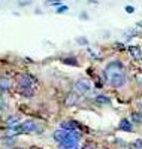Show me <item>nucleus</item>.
I'll list each match as a JSON object with an SVG mask.
<instances>
[{"instance_id":"obj_7","label":"nucleus","mask_w":142,"mask_h":149,"mask_svg":"<svg viewBox=\"0 0 142 149\" xmlns=\"http://www.w3.org/2000/svg\"><path fill=\"white\" fill-rule=\"evenodd\" d=\"M79 102V95L76 94L75 91L73 93H70V94H67V97H66V100H64V103H66L67 106H73V104H76Z\"/></svg>"},{"instance_id":"obj_12","label":"nucleus","mask_w":142,"mask_h":149,"mask_svg":"<svg viewBox=\"0 0 142 149\" xmlns=\"http://www.w3.org/2000/svg\"><path fill=\"white\" fill-rule=\"evenodd\" d=\"M120 130H124V131H132L133 128H132V124L129 122L127 119H121V122H120Z\"/></svg>"},{"instance_id":"obj_6","label":"nucleus","mask_w":142,"mask_h":149,"mask_svg":"<svg viewBox=\"0 0 142 149\" xmlns=\"http://www.w3.org/2000/svg\"><path fill=\"white\" fill-rule=\"evenodd\" d=\"M67 134H69V130H64V128H60V130H56L54 133H53V139L60 145L64 139L67 137Z\"/></svg>"},{"instance_id":"obj_4","label":"nucleus","mask_w":142,"mask_h":149,"mask_svg":"<svg viewBox=\"0 0 142 149\" xmlns=\"http://www.w3.org/2000/svg\"><path fill=\"white\" fill-rule=\"evenodd\" d=\"M22 125L21 124H15V125H8L5 128V136L6 137H15L18 134H22Z\"/></svg>"},{"instance_id":"obj_19","label":"nucleus","mask_w":142,"mask_h":149,"mask_svg":"<svg viewBox=\"0 0 142 149\" xmlns=\"http://www.w3.org/2000/svg\"><path fill=\"white\" fill-rule=\"evenodd\" d=\"M133 146H135V148H142V140H136V142L133 143Z\"/></svg>"},{"instance_id":"obj_11","label":"nucleus","mask_w":142,"mask_h":149,"mask_svg":"<svg viewBox=\"0 0 142 149\" xmlns=\"http://www.w3.org/2000/svg\"><path fill=\"white\" fill-rule=\"evenodd\" d=\"M18 94H21L22 97H33L34 90H32V88H18Z\"/></svg>"},{"instance_id":"obj_13","label":"nucleus","mask_w":142,"mask_h":149,"mask_svg":"<svg viewBox=\"0 0 142 149\" xmlns=\"http://www.w3.org/2000/svg\"><path fill=\"white\" fill-rule=\"evenodd\" d=\"M96 103H99V104H109V98L106 95H97L96 97Z\"/></svg>"},{"instance_id":"obj_17","label":"nucleus","mask_w":142,"mask_h":149,"mask_svg":"<svg viewBox=\"0 0 142 149\" xmlns=\"http://www.w3.org/2000/svg\"><path fill=\"white\" fill-rule=\"evenodd\" d=\"M76 42H79L81 45H87V39H85V37H78V39H76Z\"/></svg>"},{"instance_id":"obj_10","label":"nucleus","mask_w":142,"mask_h":149,"mask_svg":"<svg viewBox=\"0 0 142 149\" xmlns=\"http://www.w3.org/2000/svg\"><path fill=\"white\" fill-rule=\"evenodd\" d=\"M20 121H21L20 115H11L5 122H6V125H15V124H20Z\"/></svg>"},{"instance_id":"obj_8","label":"nucleus","mask_w":142,"mask_h":149,"mask_svg":"<svg viewBox=\"0 0 142 149\" xmlns=\"http://www.w3.org/2000/svg\"><path fill=\"white\" fill-rule=\"evenodd\" d=\"M129 52H130V55L135 60H141L142 58V49L139 46H130V48H129Z\"/></svg>"},{"instance_id":"obj_14","label":"nucleus","mask_w":142,"mask_h":149,"mask_svg":"<svg viewBox=\"0 0 142 149\" xmlns=\"http://www.w3.org/2000/svg\"><path fill=\"white\" fill-rule=\"evenodd\" d=\"M82 149H97V145L93 143V142H87V143L82 146Z\"/></svg>"},{"instance_id":"obj_22","label":"nucleus","mask_w":142,"mask_h":149,"mask_svg":"<svg viewBox=\"0 0 142 149\" xmlns=\"http://www.w3.org/2000/svg\"><path fill=\"white\" fill-rule=\"evenodd\" d=\"M139 110H141V116H142V102L139 103Z\"/></svg>"},{"instance_id":"obj_5","label":"nucleus","mask_w":142,"mask_h":149,"mask_svg":"<svg viewBox=\"0 0 142 149\" xmlns=\"http://www.w3.org/2000/svg\"><path fill=\"white\" fill-rule=\"evenodd\" d=\"M22 125V131L24 133H37V131H41V127H39V124H37L36 121H25L21 124Z\"/></svg>"},{"instance_id":"obj_1","label":"nucleus","mask_w":142,"mask_h":149,"mask_svg":"<svg viewBox=\"0 0 142 149\" xmlns=\"http://www.w3.org/2000/svg\"><path fill=\"white\" fill-rule=\"evenodd\" d=\"M103 74H105L106 82L114 86V88H121V86L126 84V72H124V66L120 61H112L109 63L105 70H103Z\"/></svg>"},{"instance_id":"obj_15","label":"nucleus","mask_w":142,"mask_h":149,"mask_svg":"<svg viewBox=\"0 0 142 149\" xmlns=\"http://www.w3.org/2000/svg\"><path fill=\"white\" fill-rule=\"evenodd\" d=\"M45 3H46L48 6H60V5H61L60 0H46Z\"/></svg>"},{"instance_id":"obj_20","label":"nucleus","mask_w":142,"mask_h":149,"mask_svg":"<svg viewBox=\"0 0 142 149\" xmlns=\"http://www.w3.org/2000/svg\"><path fill=\"white\" fill-rule=\"evenodd\" d=\"M3 107H5V100H3V97L0 95V110H2Z\"/></svg>"},{"instance_id":"obj_2","label":"nucleus","mask_w":142,"mask_h":149,"mask_svg":"<svg viewBox=\"0 0 142 149\" xmlns=\"http://www.w3.org/2000/svg\"><path fill=\"white\" fill-rule=\"evenodd\" d=\"M36 79L29 73H22L18 76L17 79V85L18 88H32V90H36Z\"/></svg>"},{"instance_id":"obj_16","label":"nucleus","mask_w":142,"mask_h":149,"mask_svg":"<svg viewBox=\"0 0 142 149\" xmlns=\"http://www.w3.org/2000/svg\"><path fill=\"white\" fill-rule=\"evenodd\" d=\"M66 10H67V6L60 5V6H58V9H57V14H63V12H66Z\"/></svg>"},{"instance_id":"obj_21","label":"nucleus","mask_w":142,"mask_h":149,"mask_svg":"<svg viewBox=\"0 0 142 149\" xmlns=\"http://www.w3.org/2000/svg\"><path fill=\"white\" fill-rule=\"evenodd\" d=\"M138 81H139V82H141V84H142V74H141V73H139V74H138Z\"/></svg>"},{"instance_id":"obj_18","label":"nucleus","mask_w":142,"mask_h":149,"mask_svg":"<svg viewBox=\"0 0 142 149\" xmlns=\"http://www.w3.org/2000/svg\"><path fill=\"white\" fill-rule=\"evenodd\" d=\"M126 12H127V14H133L135 8H133V6H126Z\"/></svg>"},{"instance_id":"obj_23","label":"nucleus","mask_w":142,"mask_h":149,"mask_svg":"<svg viewBox=\"0 0 142 149\" xmlns=\"http://www.w3.org/2000/svg\"><path fill=\"white\" fill-rule=\"evenodd\" d=\"M15 149H29V148H15Z\"/></svg>"},{"instance_id":"obj_3","label":"nucleus","mask_w":142,"mask_h":149,"mask_svg":"<svg viewBox=\"0 0 142 149\" xmlns=\"http://www.w3.org/2000/svg\"><path fill=\"white\" fill-rule=\"evenodd\" d=\"M73 91L78 95H85L91 91V84L87 79H78L73 84Z\"/></svg>"},{"instance_id":"obj_9","label":"nucleus","mask_w":142,"mask_h":149,"mask_svg":"<svg viewBox=\"0 0 142 149\" xmlns=\"http://www.w3.org/2000/svg\"><path fill=\"white\" fill-rule=\"evenodd\" d=\"M11 90V81L6 78H0V93Z\"/></svg>"}]
</instances>
